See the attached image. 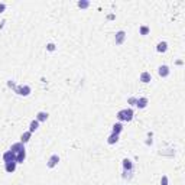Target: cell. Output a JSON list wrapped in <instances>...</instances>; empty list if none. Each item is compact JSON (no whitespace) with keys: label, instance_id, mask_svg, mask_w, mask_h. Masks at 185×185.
<instances>
[{"label":"cell","instance_id":"obj_1","mask_svg":"<svg viewBox=\"0 0 185 185\" xmlns=\"http://www.w3.org/2000/svg\"><path fill=\"white\" fill-rule=\"evenodd\" d=\"M133 116H135V113L132 109H123L117 113V119L120 121H130L133 119Z\"/></svg>","mask_w":185,"mask_h":185},{"label":"cell","instance_id":"obj_2","mask_svg":"<svg viewBox=\"0 0 185 185\" xmlns=\"http://www.w3.org/2000/svg\"><path fill=\"white\" fill-rule=\"evenodd\" d=\"M31 87L29 85H16V88H15V93L16 94H19V96H23V97H26V96H29L31 94Z\"/></svg>","mask_w":185,"mask_h":185},{"label":"cell","instance_id":"obj_3","mask_svg":"<svg viewBox=\"0 0 185 185\" xmlns=\"http://www.w3.org/2000/svg\"><path fill=\"white\" fill-rule=\"evenodd\" d=\"M3 161H4V162H16V155L9 149V150H6V152L3 153Z\"/></svg>","mask_w":185,"mask_h":185},{"label":"cell","instance_id":"obj_4","mask_svg":"<svg viewBox=\"0 0 185 185\" xmlns=\"http://www.w3.org/2000/svg\"><path fill=\"white\" fill-rule=\"evenodd\" d=\"M124 40H126V32H124V31H119V32L116 34V36H114L116 45H121Z\"/></svg>","mask_w":185,"mask_h":185},{"label":"cell","instance_id":"obj_5","mask_svg":"<svg viewBox=\"0 0 185 185\" xmlns=\"http://www.w3.org/2000/svg\"><path fill=\"white\" fill-rule=\"evenodd\" d=\"M58 162H59V156H58V155H52V156L48 159L46 166H48V168H54V166L58 165Z\"/></svg>","mask_w":185,"mask_h":185},{"label":"cell","instance_id":"obj_6","mask_svg":"<svg viewBox=\"0 0 185 185\" xmlns=\"http://www.w3.org/2000/svg\"><path fill=\"white\" fill-rule=\"evenodd\" d=\"M169 67L168 65H161L159 68H158V74H159V77H162V78H165V77H168L169 75Z\"/></svg>","mask_w":185,"mask_h":185},{"label":"cell","instance_id":"obj_7","mask_svg":"<svg viewBox=\"0 0 185 185\" xmlns=\"http://www.w3.org/2000/svg\"><path fill=\"white\" fill-rule=\"evenodd\" d=\"M10 150L16 155V153H19V152H22V150H25V145L22 143V142H17V143H15V145H12V148Z\"/></svg>","mask_w":185,"mask_h":185},{"label":"cell","instance_id":"obj_8","mask_svg":"<svg viewBox=\"0 0 185 185\" xmlns=\"http://www.w3.org/2000/svg\"><path fill=\"white\" fill-rule=\"evenodd\" d=\"M16 162H4V169H6V172H9V174H12V172H15L16 171Z\"/></svg>","mask_w":185,"mask_h":185},{"label":"cell","instance_id":"obj_9","mask_svg":"<svg viewBox=\"0 0 185 185\" xmlns=\"http://www.w3.org/2000/svg\"><path fill=\"white\" fill-rule=\"evenodd\" d=\"M156 51H158L159 54H163V52H166V51H168V43H166L165 40L159 42V43L156 45Z\"/></svg>","mask_w":185,"mask_h":185},{"label":"cell","instance_id":"obj_10","mask_svg":"<svg viewBox=\"0 0 185 185\" xmlns=\"http://www.w3.org/2000/svg\"><path fill=\"white\" fill-rule=\"evenodd\" d=\"M123 169L127 171H133V162L130 159H123Z\"/></svg>","mask_w":185,"mask_h":185},{"label":"cell","instance_id":"obj_11","mask_svg":"<svg viewBox=\"0 0 185 185\" xmlns=\"http://www.w3.org/2000/svg\"><path fill=\"white\" fill-rule=\"evenodd\" d=\"M149 100L146 97H140V98H138V103H136V106L139 107V109H145L146 106H148Z\"/></svg>","mask_w":185,"mask_h":185},{"label":"cell","instance_id":"obj_12","mask_svg":"<svg viewBox=\"0 0 185 185\" xmlns=\"http://www.w3.org/2000/svg\"><path fill=\"white\" fill-rule=\"evenodd\" d=\"M25 159H26V152H25V150L16 153V163H23Z\"/></svg>","mask_w":185,"mask_h":185},{"label":"cell","instance_id":"obj_13","mask_svg":"<svg viewBox=\"0 0 185 185\" xmlns=\"http://www.w3.org/2000/svg\"><path fill=\"white\" fill-rule=\"evenodd\" d=\"M48 116H49V114H48L46 111H39L36 114V120L39 123H40V121H46V120H48Z\"/></svg>","mask_w":185,"mask_h":185},{"label":"cell","instance_id":"obj_14","mask_svg":"<svg viewBox=\"0 0 185 185\" xmlns=\"http://www.w3.org/2000/svg\"><path fill=\"white\" fill-rule=\"evenodd\" d=\"M123 130V124L121 123H116L113 124V129H111V133H116V135H120V132Z\"/></svg>","mask_w":185,"mask_h":185},{"label":"cell","instance_id":"obj_15","mask_svg":"<svg viewBox=\"0 0 185 185\" xmlns=\"http://www.w3.org/2000/svg\"><path fill=\"white\" fill-rule=\"evenodd\" d=\"M117 142H119V135L111 133L110 136H109V139H107V143H109V145H114V143H117Z\"/></svg>","mask_w":185,"mask_h":185},{"label":"cell","instance_id":"obj_16","mask_svg":"<svg viewBox=\"0 0 185 185\" xmlns=\"http://www.w3.org/2000/svg\"><path fill=\"white\" fill-rule=\"evenodd\" d=\"M150 80H152V77H150V74H149L148 71H143V73L140 74V81H142V82L146 84V82H149Z\"/></svg>","mask_w":185,"mask_h":185},{"label":"cell","instance_id":"obj_17","mask_svg":"<svg viewBox=\"0 0 185 185\" xmlns=\"http://www.w3.org/2000/svg\"><path fill=\"white\" fill-rule=\"evenodd\" d=\"M31 136H32V133H31L29 130H28V132H25V133H23V135L20 136V142H22V143L25 145L26 142H29V139H31Z\"/></svg>","mask_w":185,"mask_h":185},{"label":"cell","instance_id":"obj_18","mask_svg":"<svg viewBox=\"0 0 185 185\" xmlns=\"http://www.w3.org/2000/svg\"><path fill=\"white\" fill-rule=\"evenodd\" d=\"M38 127H39V121L35 119V120H32V121H31V124H29V132H31V133H34L35 130H38Z\"/></svg>","mask_w":185,"mask_h":185},{"label":"cell","instance_id":"obj_19","mask_svg":"<svg viewBox=\"0 0 185 185\" xmlns=\"http://www.w3.org/2000/svg\"><path fill=\"white\" fill-rule=\"evenodd\" d=\"M90 6V1H87V0H81V1H78V7L80 9H87Z\"/></svg>","mask_w":185,"mask_h":185},{"label":"cell","instance_id":"obj_20","mask_svg":"<svg viewBox=\"0 0 185 185\" xmlns=\"http://www.w3.org/2000/svg\"><path fill=\"white\" fill-rule=\"evenodd\" d=\"M149 31H150V29H149V26H146V25L140 26V29H139L140 35H143V36H145V35H148V34H149Z\"/></svg>","mask_w":185,"mask_h":185},{"label":"cell","instance_id":"obj_21","mask_svg":"<svg viewBox=\"0 0 185 185\" xmlns=\"http://www.w3.org/2000/svg\"><path fill=\"white\" fill-rule=\"evenodd\" d=\"M46 49H48L49 52H54V51L57 49V46H55V43H52V42H51V43H48V45H46Z\"/></svg>","mask_w":185,"mask_h":185},{"label":"cell","instance_id":"obj_22","mask_svg":"<svg viewBox=\"0 0 185 185\" xmlns=\"http://www.w3.org/2000/svg\"><path fill=\"white\" fill-rule=\"evenodd\" d=\"M136 103H138V98L136 97H130L129 98V104L130 106H136Z\"/></svg>","mask_w":185,"mask_h":185},{"label":"cell","instance_id":"obj_23","mask_svg":"<svg viewBox=\"0 0 185 185\" xmlns=\"http://www.w3.org/2000/svg\"><path fill=\"white\" fill-rule=\"evenodd\" d=\"M161 185H168V177H166V175H163V177H162V179H161Z\"/></svg>","mask_w":185,"mask_h":185},{"label":"cell","instance_id":"obj_24","mask_svg":"<svg viewBox=\"0 0 185 185\" xmlns=\"http://www.w3.org/2000/svg\"><path fill=\"white\" fill-rule=\"evenodd\" d=\"M7 85H9V87H10V88H13V90H15V88H16V84H15V82H13V81H12V80H10V81H9V82H7Z\"/></svg>","mask_w":185,"mask_h":185},{"label":"cell","instance_id":"obj_25","mask_svg":"<svg viewBox=\"0 0 185 185\" xmlns=\"http://www.w3.org/2000/svg\"><path fill=\"white\" fill-rule=\"evenodd\" d=\"M4 9H6V4H4V3H0V13H3Z\"/></svg>","mask_w":185,"mask_h":185},{"label":"cell","instance_id":"obj_26","mask_svg":"<svg viewBox=\"0 0 185 185\" xmlns=\"http://www.w3.org/2000/svg\"><path fill=\"white\" fill-rule=\"evenodd\" d=\"M114 17H116V16H114V15H113V13H111V15H109V16H107V19H109V20H113V19H114Z\"/></svg>","mask_w":185,"mask_h":185}]
</instances>
